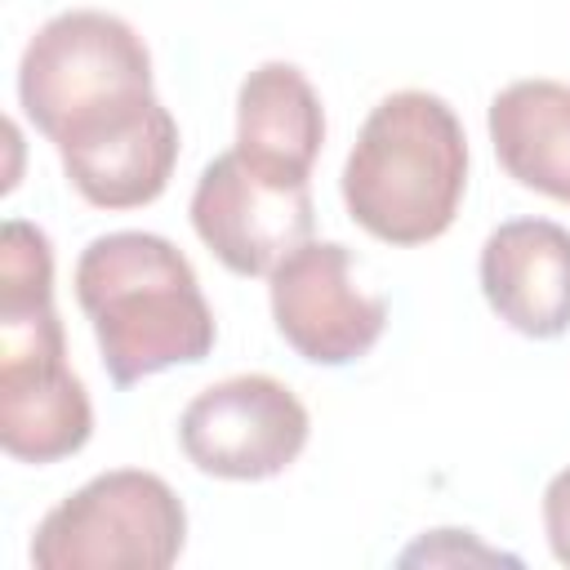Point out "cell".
I'll return each mask as SVG.
<instances>
[{
  "label": "cell",
  "instance_id": "obj_11",
  "mask_svg": "<svg viewBox=\"0 0 570 570\" xmlns=\"http://www.w3.org/2000/svg\"><path fill=\"white\" fill-rule=\"evenodd\" d=\"M485 129L512 183L570 205V85L512 80L490 98Z\"/></svg>",
  "mask_w": 570,
  "mask_h": 570
},
{
  "label": "cell",
  "instance_id": "obj_7",
  "mask_svg": "<svg viewBox=\"0 0 570 570\" xmlns=\"http://www.w3.org/2000/svg\"><path fill=\"white\" fill-rule=\"evenodd\" d=\"M312 187L249 165L236 147L214 156L191 191V227L200 245L236 276H272L312 240Z\"/></svg>",
  "mask_w": 570,
  "mask_h": 570
},
{
  "label": "cell",
  "instance_id": "obj_14",
  "mask_svg": "<svg viewBox=\"0 0 570 570\" xmlns=\"http://www.w3.org/2000/svg\"><path fill=\"white\" fill-rule=\"evenodd\" d=\"M543 530L561 566H570V468H561L543 490Z\"/></svg>",
  "mask_w": 570,
  "mask_h": 570
},
{
  "label": "cell",
  "instance_id": "obj_9",
  "mask_svg": "<svg viewBox=\"0 0 570 570\" xmlns=\"http://www.w3.org/2000/svg\"><path fill=\"white\" fill-rule=\"evenodd\" d=\"M481 294L490 312L525 338L570 330V227L552 218L499 223L481 245Z\"/></svg>",
  "mask_w": 570,
  "mask_h": 570
},
{
  "label": "cell",
  "instance_id": "obj_5",
  "mask_svg": "<svg viewBox=\"0 0 570 570\" xmlns=\"http://www.w3.org/2000/svg\"><path fill=\"white\" fill-rule=\"evenodd\" d=\"M94 436V405L67 365L53 298L0 307V445L18 463H58Z\"/></svg>",
  "mask_w": 570,
  "mask_h": 570
},
{
  "label": "cell",
  "instance_id": "obj_2",
  "mask_svg": "<svg viewBox=\"0 0 570 570\" xmlns=\"http://www.w3.org/2000/svg\"><path fill=\"white\" fill-rule=\"evenodd\" d=\"M71 285L116 387L169 365H200L214 352L218 325L200 281L187 254L156 232L94 236L76 258Z\"/></svg>",
  "mask_w": 570,
  "mask_h": 570
},
{
  "label": "cell",
  "instance_id": "obj_3",
  "mask_svg": "<svg viewBox=\"0 0 570 570\" xmlns=\"http://www.w3.org/2000/svg\"><path fill=\"white\" fill-rule=\"evenodd\" d=\"M343 205L383 245H428L450 232L468 191V134L428 89L387 94L361 125L343 165Z\"/></svg>",
  "mask_w": 570,
  "mask_h": 570
},
{
  "label": "cell",
  "instance_id": "obj_4",
  "mask_svg": "<svg viewBox=\"0 0 570 570\" xmlns=\"http://www.w3.org/2000/svg\"><path fill=\"white\" fill-rule=\"evenodd\" d=\"M187 508L142 468H111L49 508L31 534L36 570H165L183 557Z\"/></svg>",
  "mask_w": 570,
  "mask_h": 570
},
{
  "label": "cell",
  "instance_id": "obj_1",
  "mask_svg": "<svg viewBox=\"0 0 570 570\" xmlns=\"http://www.w3.org/2000/svg\"><path fill=\"white\" fill-rule=\"evenodd\" d=\"M18 107L94 209H142L174 178L178 120L151 89L142 36L107 9L53 13L27 40Z\"/></svg>",
  "mask_w": 570,
  "mask_h": 570
},
{
  "label": "cell",
  "instance_id": "obj_12",
  "mask_svg": "<svg viewBox=\"0 0 570 570\" xmlns=\"http://www.w3.org/2000/svg\"><path fill=\"white\" fill-rule=\"evenodd\" d=\"M53 298V245L27 223L9 218L0 227V307H27Z\"/></svg>",
  "mask_w": 570,
  "mask_h": 570
},
{
  "label": "cell",
  "instance_id": "obj_13",
  "mask_svg": "<svg viewBox=\"0 0 570 570\" xmlns=\"http://www.w3.org/2000/svg\"><path fill=\"white\" fill-rule=\"evenodd\" d=\"M419 561H428V566H441V561L445 566H454V561H508V566H517V557L481 548L472 539V530H432V534H423L414 548L401 552V566H419Z\"/></svg>",
  "mask_w": 570,
  "mask_h": 570
},
{
  "label": "cell",
  "instance_id": "obj_6",
  "mask_svg": "<svg viewBox=\"0 0 570 570\" xmlns=\"http://www.w3.org/2000/svg\"><path fill=\"white\" fill-rule=\"evenodd\" d=\"M307 405L272 374H232L196 392L178 414L187 463L218 481L281 476L307 445Z\"/></svg>",
  "mask_w": 570,
  "mask_h": 570
},
{
  "label": "cell",
  "instance_id": "obj_8",
  "mask_svg": "<svg viewBox=\"0 0 570 570\" xmlns=\"http://www.w3.org/2000/svg\"><path fill=\"white\" fill-rule=\"evenodd\" d=\"M267 303L276 334L312 365H352L387 330V298L352 276V249L338 240L298 245L272 276Z\"/></svg>",
  "mask_w": 570,
  "mask_h": 570
},
{
  "label": "cell",
  "instance_id": "obj_10",
  "mask_svg": "<svg viewBox=\"0 0 570 570\" xmlns=\"http://www.w3.org/2000/svg\"><path fill=\"white\" fill-rule=\"evenodd\" d=\"M325 142L321 94L294 62H258L236 89V151L289 183H307Z\"/></svg>",
  "mask_w": 570,
  "mask_h": 570
}]
</instances>
